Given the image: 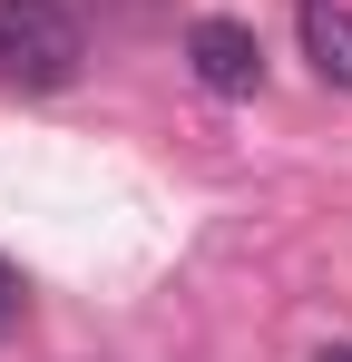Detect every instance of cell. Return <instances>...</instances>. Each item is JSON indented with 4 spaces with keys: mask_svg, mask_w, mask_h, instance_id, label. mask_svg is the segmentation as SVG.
<instances>
[{
    "mask_svg": "<svg viewBox=\"0 0 352 362\" xmlns=\"http://www.w3.org/2000/svg\"><path fill=\"white\" fill-rule=\"evenodd\" d=\"M78 59H88V30H78L69 0H0V78L10 88L49 98L78 78Z\"/></svg>",
    "mask_w": 352,
    "mask_h": 362,
    "instance_id": "1",
    "label": "cell"
},
{
    "mask_svg": "<svg viewBox=\"0 0 352 362\" xmlns=\"http://www.w3.org/2000/svg\"><path fill=\"white\" fill-rule=\"evenodd\" d=\"M323 362H352V343H333V353H323Z\"/></svg>",
    "mask_w": 352,
    "mask_h": 362,
    "instance_id": "5",
    "label": "cell"
},
{
    "mask_svg": "<svg viewBox=\"0 0 352 362\" xmlns=\"http://www.w3.org/2000/svg\"><path fill=\"white\" fill-rule=\"evenodd\" d=\"M0 323H10V264H0Z\"/></svg>",
    "mask_w": 352,
    "mask_h": 362,
    "instance_id": "4",
    "label": "cell"
},
{
    "mask_svg": "<svg viewBox=\"0 0 352 362\" xmlns=\"http://www.w3.org/2000/svg\"><path fill=\"white\" fill-rule=\"evenodd\" d=\"M186 69H196V88H216V98H254V88H264V40H254L245 20H196V30H186Z\"/></svg>",
    "mask_w": 352,
    "mask_h": 362,
    "instance_id": "2",
    "label": "cell"
},
{
    "mask_svg": "<svg viewBox=\"0 0 352 362\" xmlns=\"http://www.w3.org/2000/svg\"><path fill=\"white\" fill-rule=\"evenodd\" d=\"M293 40H303V59H313L323 88H352V0H303Z\"/></svg>",
    "mask_w": 352,
    "mask_h": 362,
    "instance_id": "3",
    "label": "cell"
}]
</instances>
